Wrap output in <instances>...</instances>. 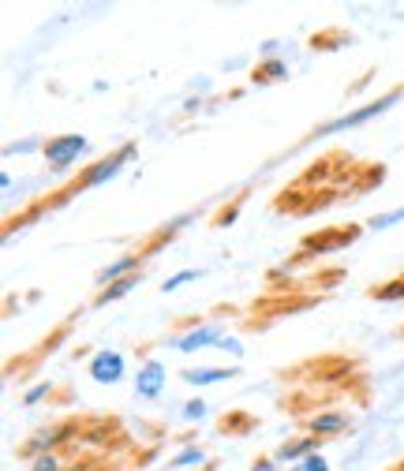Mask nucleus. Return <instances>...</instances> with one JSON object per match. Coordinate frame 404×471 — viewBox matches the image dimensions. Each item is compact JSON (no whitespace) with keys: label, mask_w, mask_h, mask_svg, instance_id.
I'll return each mask as SVG.
<instances>
[{"label":"nucleus","mask_w":404,"mask_h":471,"mask_svg":"<svg viewBox=\"0 0 404 471\" xmlns=\"http://www.w3.org/2000/svg\"><path fill=\"white\" fill-rule=\"evenodd\" d=\"M86 150V139L83 135H60V139H49L45 142V157L53 168H68L75 157Z\"/></svg>","instance_id":"nucleus-1"},{"label":"nucleus","mask_w":404,"mask_h":471,"mask_svg":"<svg viewBox=\"0 0 404 471\" xmlns=\"http://www.w3.org/2000/svg\"><path fill=\"white\" fill-rule=\"evenodd\" d=\"M90 378L101 385H112L124 378V356L120 351H98L94 359H90Z\"/></svg>","instance_id":"nucleus-2"},{"label":"nucleus","mask_w":404,"mask_h":471,"mask_svg":"<svg viewBox=\"0 0 404 471\" xmlns=\"http://www.w3.org/2000/svg\"><path fill=\"white\" fill-rule=\"evenodd\" d=\"M400 94H397V90H393V94H386L382 101H371V105H363V109L359 112H348V116H337V120L333 124H325L322 127V135H330V131H345V127H356V124H363V120H371V116H378V112H382V109H389V105H393Z\"/></svg>","instance_id":"nucleus-3"},{"label":"nucleus","mask_w":404,"mask_h":471,"mask_svg":"<svg viewBox=\"0 0 404 471\" xmlns=\"http://www.w3.org/2000/svg\"><path fill=\"white\" fill-rule=\"evenodd\" d=\"M135 153V146H124V150H116L112 157H105V161H98L90 173H83V180H79V187H94V183H101V180H109V176H116L120 173V165L127 161V157Z\"/></svg>","instance_id":"nucleus-4"},{"label":"nucleus","mask_w":404,"mask_h":471,"mask_svg":"<svg viewBox=\"0 0 404 471\" xmlns=\"http://www.w3.org/2000/svg\"><path fill=\"white\" fill-rule=\"evenodd\" d=\"M64 434H71V426L68 423H57V426H49V430H42L34 441H27L23 445V456H42V453H53V445H60L64 441Z\"/></svg>","instance_id":"nucleus-5"},{"label":"nucleus","mask_w":404,"mask_h":471,"mask_svg":"<svg viewBox=\"0 0 404 471\" xmlns=\"http://www.w3.org/2000/svg\"><path fill=\"white\" fill-rule=\"evenodd\" d=\"M161 385H165V366L150 359V363L139 371V378H135V389H139V397H158V392H161Z\"/></svg>","instance_id":"nucleus-6"},{"label":"nucleus","mask_w":404,"mask_h":471,"mask_svg":"<svg viewBox=\"0 0 404 471\" xmlns=\"http://www.w3.org/2000/svg\"><path fill=\"white\" fill-rule=\"evenodd\" d=\"M139 262H142V255H124L120 262H112V266L101 269V273H98V281H101V284H116V281L135 277V273H139Z\"/></svg>","instance_id":"nucleus-7"},{"label":"nucleus","mask_w":404,"mask_h":471,"mask_svg":"<svg viewBox=\"0 0 404 471\" xmlns=\"http://www.w3.org/2000/svg\"><path fill=\"white\" fill-rule=\"evenodd\" d=\"M214 340H221V330L217 325H202V330H191L187 337H180V351H199L206 344H214Z\"/></svg>","instance_id":"nucleus-8"},{"label":"nucleus","mask_w":404,"mask_h":471,"mask_svg":"<svg viewBox=\"0 0 404 471\" xmlns=\"http://www.w3.org/2000/svg\"><path fill=\"white\" fill-rule=\"evenodd\" d=\"M348 426V415H341V412H330V415H315L311 419V434H333V430H345Z\"/></svg>","instance_id":"nucleus-9"},{"label":"nucleus","mask_w":404,"mask_h":471,"mask_svg":"<svg viewBox=\"0 0 404 471\" xmlns=\"http://www.w3.org/2000/svg\"><path fill=\"white\" fill-rule=\"evenodd\" d=\"M221 378H232V371H221V366H199V371L184 374V382H191V385H214V382H221Z\"/></svg>","instance_id":"nucleus-10"},{"label":"nucleus","mask_w":404,"mask_h":471,"mask_svg":"<svg viewBox=\"0 0 404 471\" xmlns=\"http://www.w3.org/2000/svg\"><path fill=\"white\" fill-rule=\"evenodd\" d=\"M318 445V438H299V441H284L277 449V460H296V456H307Z\"/></svg>","instance_id":"nucleus-11"},{"label":"nucleus","mask_w":404,"mask_h":471,"mask_svg":"<svg viewBox=\"0 0 404 471\" xmlns=\"http://www.w3.org/2000/svg\"><path fill=\"white\" fill-rule=\"evenodd\" d=\"M281 75H284V64L281 60H270V64H262V68H255L258 83H273V78H281Z\"/></svg>","instance_id":"nucleus-12"},{"label":"nucleus","mask_w":404,"mask_h":471,"mask_svg":"<svg viewBox=\"0 0 404 471\" xmlns=\"http://www.w3.org/2000/svg\"><path fill=\"white\" fill-rule=\"evenodd\" d=\"M30 471H64V464H60L57 453H42V456H34V467Z\"/></svg>","instance_id":"nucleus-13"},{"label":"nucleus","mask_w":404,"mask_h":471,"mask_svg":"<svg viewBox=\"0 0 404 471\" xmlns=\"http://www.w3.org/2000/svg\"><path fill=\"white\" fill-rule=\"evenodd\" d=\"M400 296H404V281L386 284V288H374V299H400Z\"/></svg>","instance_id":"nucleus-14"},{"label":"nucleus","mask_w":404,"mask_h":471,"mask_svg":"<svg viewBox=\"0 0 404 471\" xmlns=\"http://www.w3.org/2000/svg\"><path fill=\"white\" fill-rule=\"evenodd\" d=\"M195 277H199V273H195V269H184V273H176V277H168V281H165V292H173V288L187 284V281H195Z\"/></svg>","instance_id":"nucleus-15"},{"label":"nucleus","mask_w":404,"mask_h":471,"mask_svg":"<svg viewBox=\"0 0 404 471\" xmlns=\"http://www.w3.org/2000/svg\"><path fill=\"white\" fill-rule=\"evenodd\" d=\"M397 221H404V206L393 209V214H386V217H374V228H389V225H397Z\"/></svg>","instance_id":"nucleus-16"},{"label":"nucleus","mask_w":404,"mask_h":471,"mask_svg":"<svg viewBox=\"0 0 404 471\" xmlns=\"http://www.w3.org/2000/svg\"><path fill=\"white\" fill-rule=\"evenodd\" d=\"M296 471H330V464H325V460H322V456H307V460H304V464H299Z\"/></svg>","instance_id":"nucleus-17"},{"label":"nucleus","mask_w":404,"mask_h":471,"mask_svg":"<svg viewBox=\"0 0 404 471\" xmlns=\"http://www.w3.org/2000/svg\"><path fill=\"white\" fill-rule=\"evenodd\" d=\"M206 415V404L202 400H187L184 404V419H202Z\"/></svg>","instance_id":"nucleus-18"},{"label":"nucleus","mask_w":404,"mask_h":471,"mask_svg":"<svg viewBox=\"0 0 404 471\" xmlns=\"http://www.w3.org/2000/svg\"><path fill=\"white\" fill-rule=\"evenodd\" d=\"M187 464H202V449H187V453L176 460V467H187Z\"/></svg>","instance_id":"nucleus-19"},{"label":"nucleus","mask_w":404,"mask_h":471,"mask_svg":"<svg viewBox=\"0 0 404 471\" xmlns=\"http://www.w3.org/2000/svg\"><path fill=\"white\" fill-rule=\"evenodd\" d=\"M45 392H49V385H37V389H30V392H27V404H37V400L45 397Z\"/></svg>","instance_id":"nucleus-20"},{"label":"nucleus","mask_w":404,"mask_h":471,"mask_svg":"<svg viewBox=\"0 0 404 471\" xmlns=\"http://www.w3.org/2000/svg\"><path fill=\"white\" fill-rule=\"evenodd\" d=\"M221 348H225V351H240V340L229 337V340H221Z\"/></svg>","instance_id":"nucleus-21"},{"label":"nucleus","mask_w":404,"mask_h":471,"mask_svg":"<svg viewBox=\"0 0 404 471\" xmlns=\"http://www.w3.org/2000/svg\"><path fill=\"white\" fill-rule=\"evenodd\" d=\"M64 471H90V464H86V460H79V464H68Z\"/></svg>","instance_id":"nucleus-22"},{"label":"nucleus","mask_w":404,"mask_h":471,"mask_svg":"<svg viewBox=\"0 0 404 471\" xmlns=\"http://www.w3.org/2000/svg\"><path fill=\"white\" fill-rule=\"evenodd\" d=\"M270 467H273L270 460H262V464H255V471H270Z\"/></svg>","instance_id":"nucleus-23"}]
</instances>
